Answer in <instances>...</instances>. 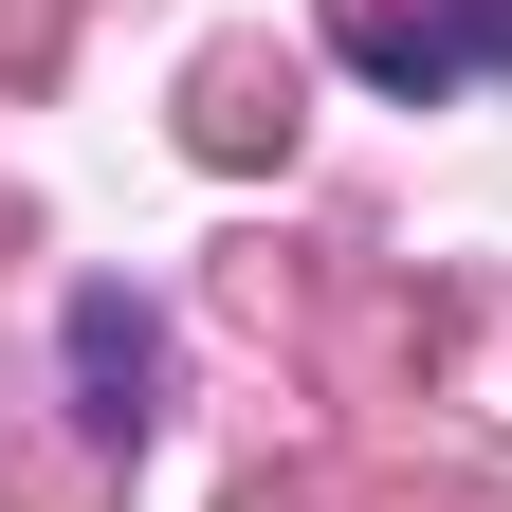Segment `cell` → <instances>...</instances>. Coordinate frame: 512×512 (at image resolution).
<instances>
[{"label":"cell","mask_w":512,"mask_h":512,"mask_svg":"<svg viewBox=\"0 0 512 512\" xmlns=\"http://www.w3.org/2000/svg\"><path fill=\"white\" fill-rule=\"evenodd\" d=\"M330 19H348V55L384 92H439L458 55H512V0H476V19H458V0H330Z\"/></svg>","instance_id":"6da1fadb"},{"label":"cell","mask_w":512,"mask_h":512,"mask_svg":"<svg viewBox=\"0 0 512 512\" xmlns=\"http://www.w3.org/2000/svg\"><path fill=\"white\" fill-rule=\"evenodd\" d=\"M256 147H293V74L220 55V74H202V165H256Z\"/></svg>","instance_id":"7a4b0ae2"}]
</instances>
